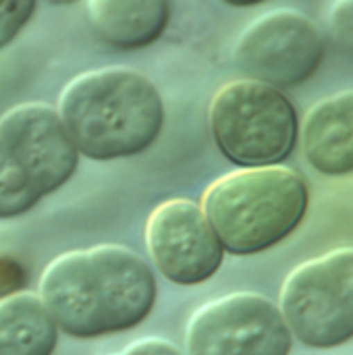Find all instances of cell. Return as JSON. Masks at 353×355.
I'll return each mask as SVG.
<instances>
[{
  "label": "cell",
  "mask_w": 353,
  "mask_h": 355,
  "mask_svg": "<svg viewBox=\"0 0 353 355\" xmlns=\"http://www.w3.org/2000/svg\"><path fill=\"white\" fill-rule=\"evenodd\" d=\"M37 0H0V50L15 42V37L29 23Z\"/></svg>",
  "instance_id": "5bb4252c"
},
{
  "label": "cell",
  "mask_w": 353,
  "mask_h": 355,
  "mask_svg": "<svg viewBox=\"0 0 353 355\" xmlns=\"http://www.w3.org/2000/svg\"><path fill=\"white\" fill-rule=\"evenodd\" d=\"M56 110L79 156L100 162L146 152L164 127V104L156 85L125 67L75 77L64 85Z\"/></svg>",
  "instance_id": "7a4b0ae2"
},
{
  "label": "cell",
  "mask_w": 353,
  "mask_h": 355,
  "mask_svg": "<svg viewBox=\"0 0 353 355\" xmlns=\"http://www.w3.org/2000/svg\"><path fill=\"white\" fill-rule=\"evenodd\" d=\"M146 245L156 270L181 287L206 283L225 260V250L202 206L183 198L154 208L146 223Z\"/></svg>",
  "instance_id": "ba28073f"
},
{
  "label": "cell",
  "mask_w": 353,
  "mask_h": 355,
  "mask_svg": "<svg viewBox=\"0 0 353 355\" xmlns=\"http://www.w3.org/2000/svg\"><path fill=\"white\" fill-rule=\"evenodd\" d=\"M87 19L106 46L141 50L164 33L171 4L169 0H87Z\"/></svg>",
  "instance_id": "8fae6325"
},
{
  "label": "cell",
  "mask_w": 353,
  "mask_h": 355,
  "mask_svg": "<svg viewBox=\"0 0 353 355\" xmlns=\"http://www.w3.org/2000/svg\"><path fill=\"white\" fill-rule=\"evenodd\" d=\"M225 4H231V6H254V4H260L264 0H221Z\"/></svg>",
  "instance_id": "ac0fdd59"
},
{
  "label": "cell",
  "mask_w": 353,
  "mask_h": 355,
  "mask_svg": "<svg viewBox=\"0 0 353 355\" xmlns=\"http://www.w3.org/2000/svg\"><path fill=\"white\" fill-rule=\"evenodd\" d=\"M121 355H185L177 345L158 339V337H150V339H141L131 343Z\"/></svg>",
  "instance_id": "e0dca14e"
},
{
  "label": "cell",
  "mask_w": 353,
  "mask_h": 355,
  "mask_svg": "<svg viewBox=\"0 0 353 355\" xmlns=\"http://www.w3.org/2000/svg\"><path fill=\"white\" fill-rule=\"evenodd\" d=\"M302 146L312 168L327 177L353 173V89L314 104L302 125Z\"/></svg>",
  "instance_id": "30bf717a"
},
{
  "label": "cell",
  "mask_w": 353,
  "mask_h": 355,
  "mask_svg": "<svg viewBox=\"0 0 353 355\" xmlns=\"http://www.w3.org/2000/svg\"><path fill=\"white\" fill-rule=\"evenodd\" d=\"M46 2H50V4H75L79 0H46Z\"/></svg>",
  "instance_id": "d6986e66"
},
{
  "label": "cell",
  "mask_w": 353,
  "mask_h": 355,
  "mask_svg": "<svg viewBox=\"0 0 353 355\" xmlns=\"http://www.w3.org/2000/svg\"><path fill=\"white\" fill-rule=\"evenodd\" d=\"M58 327L40 295L19 291L0 300V355H52Z\"/></svg>",
  "instance_id": "7c38bea8"
},
{
  "label": "cell",
  "mask_w": 353,
  "mask_h": 355,
  "mask_svg": "<svg viewBox=\"0 0 353 355\" xmlns=\"http://www.w3.org/2000/svg\"><path fill=\"white\" fill-rule=\"evenodd\" d=\"M208 121L221 154L241 168L281 164L300 135L291 100L254 79L225 83L210 102Z\"/></svg>",
  "instance_id": "277c9868"
},
{
  "label": "cell",
  "mask_w": 353,
  "mask_h": 355,
  "mask_svg": "<svg viewBox=\"0 0 353 355\" xmlns=\"http://www.w3.org/2000/svg\"><path fill=\"white\" fill-rule=\"evenodd\" d=\"M37 295L58 331L96 339L141 324L156 304V279L129 248L96 245L54 258Z\"/></svg>",
  "instance_id": "6da1fadb"
},
{
  "label": "cell",
  "mask_w": 353,
  "mask_h": 355,
  "mask_svg": "<svg viewBox=\"0 0 353 355\" xmlns=\"http://www.w3.org/2000/svg\"><path fill=\"white\" fill-rule=\"evenodd\" d=\"M310 189L289 166H250L216 179L202 210L225 254L254 256L285 241L306 218Z\"/></svg>",
  "instance_id": "3957f363"
},
{
  "label": "cell",
  "mask_w": 353,
  "mask_h": 355,
  "mask_svg": "<svg viewBox=\"0 0 353 355\" xmlns=\"http://www.w3.org/2000/svg\"><path fill=\"white\" fill-rule=\"evenodd\" d=\"M187 355H289L293 337L275 302L239 291L204 304L189 320Z\"/></svg>",
  "instance_id": "8992f818"
},
{
  "label": "cell",
  "mask_w": 353,
  "mask_h": 355,
  "mask_svg": "<svg viewBox=\"0 0 353 355\" xmlns=\"http://www.w3.org/2000/svg\"><path fill=\"white\" fill-rule=\"evenodd\" d=\"M329 29L337 46L353 54V0H337L331 6Z\"/></svg>",
  "instance_id": "9a60e30c"
},
{
  "label": "cell",
  "mask_w": 353,
  "mask_h": 355,
  "mask_svg": "<svg viewBox=\"0 0 353 355\" xmlns=\"http://www.w3.org/2000/svg\"><path fill=\"white\" fill-rule=\"evenodd\" d=\"M279 310L291 337L312 349H333L353 339V248L312 258L289 272Z\"/></svg>",
  "instance_id": "5b68a950"
},
{
  "label": "cell",
  "mask_w": 353,
  "mask_h": 355,
  "mask_svg": "<svg viewBox=\"0 0 353 355\" xmlns=\"http://www.w3.org/2000/svg\"><path fill=\"white\" fill-rule=\"evenodd\" d=\"M0 139L42 198L60 189L77 168L79 152L58 110L44 102L19 104L4 112Z\"/></svg>",
  "instance_id": "9c48e42d"
},
{
  "label": "cell",
  "mask_w": 353,
  "mask_h": 355,
  "mask_svg": "<svg viewBox=\"0 0 353 355\" xmlns=\"http://www.w3.org/2000/svg\"><path fill=\"white\" fill-rule=\"evenodd\" d=\"M27 275L23 266L8 256H0V300L19 293L25 287Z\"/></svg>",
  "instance_id": "2e32d148"
},
{
  "label": "cell",
  "mask_w": 353,
  "mask_h": 355,
  "mask_svg": "<svg viewBox=\"0 0 353 355\" xmlns=\"http://www.w3.org/2000/svg\"><path fill=\"white\" fill-rule=\"evenodd\" d=\"M327 54L325 37L304 12L279 8L252 21L235 44V62L248 79L287 89L308 81Z\"/></svg>",
  "instance_id": "52a82bcc"
},
{
  "label": "cell",
  "mask_w": 353,
  "mask_h": 355,
  "mask_svg": "<svg viewBox=\"0 0 353 355\" xmlns=\"http://www.w3.org/2000/svg\"><path fill=\"white\" fill-rule=\"evenodd\" d=\"M40 200L42 196L31 185L27 173L0 139V220L29 212Z\"/></svg>",
  "instance_id": "4fadbf2b"
}]
</instances>
